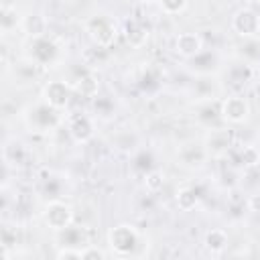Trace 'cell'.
<instances>
[{"mask_svg": "<svg viewBox=\"0 0 260 260\" xmlns=\"http://www.w3.org/2000/svg\"><path fill=\"white\" fill-rule=\"evenodd\" d=\"M22 120L26 124V128L30 132H37V134H47V132H53L57 130L63 122H65V116H61V110L53 108L51 104H47L43 98L39 102H35L32 106H28L22 114Z\"/></svg>", "mask_w": 260, "mask_h": 260, "instance_id": "6da1fadb", "label": "cell"}, {"mask_svg": "<svg viewBox=\"0 0 260 260\" xmlns=\"http://www.w3.org/2000/svg\"><path fill=\"white\" fill-rule=\"evenodd\" d=\"M59 55H61V47L49 32L39 37H26L24 41V57L39 67H49L57 63Z\"/></svg>", "mask_w": 260, "mask_h": 260, "instance_id": "7a4b0ae2", "label": "cell"}, {"mask_svg": "<svg viewBox=\"0 0 260 260\" xmlns=\"http://www.w3.org/2000/svg\"><path fill=\"white\" fill-rule=\"evenodd\" d=\"M108 246L116 256H130L140 246V232L130 223H118L108 230Z\"/></svg>", "mask_w": 260, "mask_h": 260, "instance_id": "3957f363", "label": "cell"}, {"mask_svg": "<svg viewBox=\"0 0 260 260\" xmlns=\"http://www.w3.org/2000/svg\"><path fill=\"white\" fill-rule=\"evenodd\" d=\"M85 32L93 41V45H98L100 49H110L118 39V26H116L114 18H110L106 14H95L91 18H87Z\"/></svg>", "mask_w": 260, "mask_h": 260, "instance_id": "277c9868", "label": "cell"}, {"mask_svg": "<svg viewBox=\"0 0 260 260\" xmlns=\"http://www.w3.org/2000/svg\"><path fill=\"white\" fill-rule=\"evenodd\" d=\"M219 114L225 124H244L250 118L252 108H250V102L246 95L232 93V95L219 100Z\"/></svg>", "mask_w": 260, "mask_h": 260, "instance_id": "5b68a950", "label": "cell"}, {"mask_svg": "<svg viewBox=\"0 0 260 260\" xmlns=\"http://www.w3.org/2000/svg\"><path fill=\"white\" fill-rule=\"evenodd\" d=\"M63 126H65L67 134L79 144L89 142L95 134V120L89 114H83V112H73V114L65 116Z\"/></svg>", "mask_w": 260, "mask_h": 260, "instance_id": "8992f818", "label": "cell"}, {"mask_svg": "<svg viewBox=\"0 0 260 260\" xmlns=\"http://www.w3.org/2000/svg\"><path fill=\"white\" fill-rule=\"evenodd\" d=\"M43 219L53 232H61L73 223V207L63 199H51L43 209Z\"/></svg>", "mask_w": 260, "mask_h": 260, "instance_id": "52a82bcc", "label": "cell"}, {"mask_svg": "<svg viewBox=\"0 0 260 260\" xmlns=\"http://www.w3.org/2000/svg\"><path fill=\"white\" fill-rule=\"evenodd\" d=\"M73 93H75V91H73V85H71V83H67V81H63V79H53V81H47V83L43 85L41 98H43L47 104H51L53 108L65 110L67 104L71 102V95H73Z\"/></svg>", "mask_w": 260, "mask_h": 260, "instance_id": "ba28073f", "label": "cell"}, {"mask_svg": "<svg viewBox=\"0 0 260 260\" xmlns=\"http://www.w3.org/2000/svg\"><path fill=\"white\" fill-rule=\"evenodd\" d=\"M205 150L209 156L213 158H221L230 152V148L234 146V132L230 128H211L205 134Z\"/></svg>", "mask_w": 260, "mask_h": 260, "instance_id": "9c48e42d", "label": "cell"}, {"mask_svg": "<svg viewBox=\"0 0 260 260\" xmlns=\"http://www.w3.org/2000/svg\"><path fill=\"white\" fill-rule=\"evenodd\" d=\"M258 24H260V14L252 8H240L232 16V30L244 39H256Z\"/></svg>", "mask_w": 260, "mask_h": 260, "instance_id": "30bf717a", "label": "cell"}, {"mask_svg": "<svg viewBox=\"0 0 260 260\" xmlns=\"http://www.w3.org/2000/svg\"><path fill=\"white\" fill-rule=\"evenodd\" d=\"M209 158L203 142H185L177 150V160L187 169H199Z\"/></svg>", "mask_w": 260, "mask_h": 260, "instance_id": "8fae6325", "label": "cell"}, {"mask_svg": "<svg viewBox=\"0 0 260 260\" xmlns=\"http://www.w3.org/2000/svg\"><path fill=\"white\" fill-rule=\"evenodd\" d=\"M205 47H203V39L199 32H193V30H183L175 37V53H179L181 57L185 59H191L195 57L197 53H201Z\"/></svg>", "mask_w": 260, "mask_h": 260, "instance_id": "7c38bea8", "label": "cell"}, {"mask_svg": "<svg viewBox=\"0 0 260 260\" xmlns=\"http://www.w3.org/2000/svg\"><path fill=\"white\" fill-rule=\"evenodd\" d=\"M57 240L61 242L59 246H71V248H85L89 244L87 232L83 225H69L61 232H57Z\"/></svg>", "mask_w": 260, "mask_h": 260, "instance_id": "4fadbf2b", "label": "cell"}, {"mask_svg": "<svg viewBox=\"0 0 260 260\" xmlns=\"http://www.w3.org/2000/svg\"><path fill=\"white\" fill-rule=\"evenodd\" d=\"M18 26L24 30L26 37H39L47 32V18L41 12H28L26 16L20 18Z\"/></svg>", "mask_w": 260, "mask_h": 260, "instance_id": "5bb4252c", "label": "cell"}, {"mask_svg": "<svg viewBox=\"0 0 260 260\" xmlns=\"http://www.w3.org/2000/svg\"><path fill=\"white\" fill-rule=\"evenodd\" d=\"M124 35L132 47H142L148 39V26H144L140 20H130V22H126Z\"/></svg>", "mask_w": 260, "mask_h": 260, "instance_id": "9a60e30c", "label": "cell"}, {"mask_svg": "<svg viewBox=\"0 0 260 260\" xmlns=\"http://www.w3.org/2000/svg\"><path fill=\"white\" fill-rule=\"evenodd\" d=\"M228 234L223 232V230H219V228H213V230H209L207 234H205V238H203V244H205V248L211 252V254H221L225 248H228Z\"/></svg>", "mask_w": 260, "mask_h": 260, "instance_id": "2e32d148", "label": "cell"}, {"mask_svg": "<svg viewBox=\"0 0 260 260\" xmlns=\"http://www.w3.org/2000/svg\"><path fill=\"white\" fill-rule=\"evenodd\" d=\"M179 209L183 211H191L197 203H199V191L195 187H181L177 191V197H175Z\"/></svg>", "mask_w": 260, "mask_h": 260, "instance_id": "e0dca14e", "label": "cell"}, {"mask_svg": "<svg viewBox=\"0 0 260 260\" xmlns=\"http://www.w3.org/2000/svg\"><path fill=\"white\" fill-rule=\"evenodd\" d=\"M112 144L118 148V150H124V152H130L134 150V146L138 144V136L132 132V130H120L112 136Z\"/></svg>", "mask_w": 260, "mask_h": 260, "instance_id": "ac0fdd59", "label": "cell"}, {"mask_svg": "<svg viewBox=\"0 0 260 260\" xmlns=\"http://www.w3.org/2000/svg\"><path fill=\"white\" fill-rule=\"evenodd\" d=\"M73 85V91L75 93H81V95H85V98H91V95H95L98 93V83H95V79L89 75V73H85V75H81L75 83H71Z\"/></svg>", "mask_w": 260, "mask_h": 260, "instance_id": "d6986e66", "label": "cell"}, {"mask_svg": "<svg viewBox=\"0 0 260 260\" xmlns=\"http://www.w3.org/2000/svg\"><path fill=\"white\" fill-rule=\"evenodd\" d=\"M240 165L244 169H252L260 165V150L256 146H244L240 150Z\"/></svg>", "mask_w": 260, "mask_h": 260, "instance_id": "ffe728a7", "label": "cell"}, {"mask_svg": "<svg viewBox=\"0 0 260 260\" xmlns=\"http://www.w3.org/2000/svg\"><path fill=\"white\" fill-rule=\"evenodd\" d=\"M158 4L162 8V12L169 16H175L187 8V0H158Z\"/></svg>", "mask_w": 260, "mask_h": 260, "instance_id": "44dd1931", "label": "cell"}, {"mask_svg": "<svg viewBox=\"0 0 260 260\" xmlns=\"http://www.w3.org/2000/svg\"><path fill=\"white\" fill-rule=\"evenodd\" d=\"M14 14H16V8H10L8 4H4V8H2V30L4 32L10 30V16H14ZM16 24H20V20H14L12 22L14 28H16Z\"/></svg>", "mask_w": 260, "mask_h": 260, "instance_id": "7402d4cb", "label": "cell"}, {"mask_svg": "<svg viewBox=\"0 0 260 260\" xmlns=\"http://www.w3.org/2000/svg\"><path fill=\"white\" fill-rule=\"evenodd\" d=\"M81 250H83V248L63 246V248L57 252V258H75V260H83V258H81Z\"/></svg>", "mask_w": 260, "mask_h": 260, "instance_id": "603a6c76", "label": "cell"}, {"mask_svg": "<svg viewBox=\"0 0 260 260\" xmlns=\"http://www.w3.org/2000/svg\"><path fill=\"white\" fill-rule=\"evenodd\" d=\"M108 254L106 252H102L100 248H95L93 244H87L83 250H81V258L85 260V258H100V260H104Z\"/></svg>", "mask_w": 260, "mask_h": 260, "instance_id": "cb8c5ba5", "label": "cell"}, {"mask_svg": "<svg viewBox=\"0 0 260 260\" xmlns=\"http://www.w3.org/2000/svg\"><path fill=\"white\" fill-rule=\"evenodd\" d=\"M160 185H162V175H160V173L152 171V173H148V175H146V187H148L150 191L158 189Z\"/></svg>", "mask_w": 260, "mask_h": 260, "instance_id": "d4e9b609", "label": "cell"}, {"mask_svg": "<svg viewBox=\"0 0 260 260\" xmlns=\"http://www.w3.org/2000/svg\"><path fill=\"white\" fill-rule=\"evenodd\" d=\"M248 203H250V207H252L254 211H260V195H254Z\"/></svg>", "mask_w": 260, "mask_h": 260, "instance_id": "484cf974", "label": "cell"}, {"mask_svg": "<svg viewBox=\"0 0 260 260\" xmlns=\"http://www.w3.org/2000/svg\"><path fill=\"white\" fill-rule=\"evenodd\" d=\"M136 2H140V4H150V2H158V0H136Z\"/></svg>", "mask_w": 260, "mask_h": 260, "instance_id": "4316f807", "label": "cell"}, {"mask_svg": "<svg viewBox=\"0 0 260 260\" xmlns=\"http://www.w3.org/2000/svg\"><path fill=\"white\" fill-rule=\"evenodd\" d=\"M256 37H258V39H260V24H258V35H256Z\"/></svg>", "mask_w": 260, "mask_h": 260, "instance_id": "83f0119b", "label": "cell"}]
</instances>
